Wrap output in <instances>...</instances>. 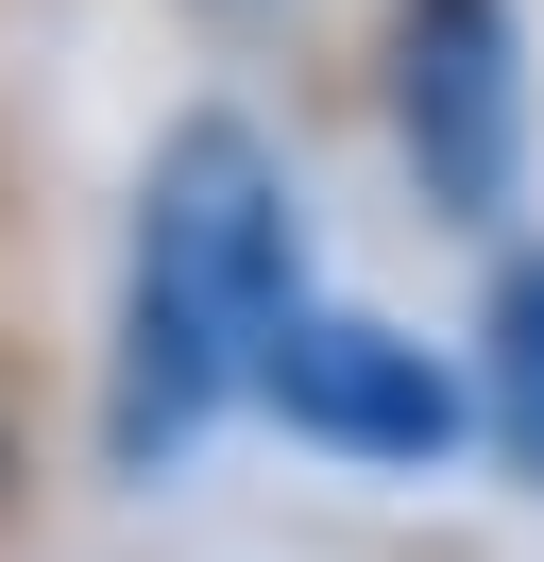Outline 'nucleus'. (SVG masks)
<instances>
[{
  "instance_id": "1",
  "label": "nucleus",
  "mask_w": 544,
  "mask_h": 562,
  "mask_svg": "<svg viewBox=\"0 0 544 562\" xmlns=\"http://www.w3.org/2000/svg\"><path fill=\"white\" fill-rule=\"evenodd\" d=\"M306 290V222L290 171L238 103L170 120L154 171H136V256H120V375H102V460L120 477H170L204 426L256 392L272 307Z\"/></svg>"
},
{
  "instance_id": "2",
  "label": "nucleus",
  "mask_w": 544,
  "mask_h": 562,
  "mask_svg": "<svg viewBox=\"0 0 544 562\" xmlns=\"http://www.w3.org/2000/svg\"><path fill=\"white\" fill-rule=\"evenodd\" d=\"M374 103H392L408 188L476 239H510V205H528V18L510 0H392L374 18Z\"/></svg>"
},
{
  "instance_id": "3",
  "label": "nucleus",
  "mask_w": 544,
  "mask_h": 562,
  "mask_svg": "<svg viewBox=\"0 0 544 562\" xmlns=\"http://www.w3.org/2000/svg\"><path fill=\"white\" fill-rule=\"evenodd\" d=\"M256 409L290 426V443L358 460V477H426V460L476 426V375L426 358L408 324H374V307H306V290H290L272 341H256Z\"/></svg>"
},
{
  "instance_id": "4",
  "label": "nucleus",
  "mask_w": 544,
  "mask_h": 562,
  "mask_svg": "<svg viewBox=\"0 0 544 562\" xmlns=\"http://www.w3.org/2000/svg\"><path fill=\"white\" fill-rule=\"evenodd\" d=\"M476 443L544 494V256L494 239V290H476Z\"/></svg>"
},
{
  "instance_id": "5",
  "label": "nucleus",
  "mask_w": 544,
  "mask_h": 562,
  "mask_svg": "<svg viewBox=\"0 0 544 562\" xmlns=\"http://www.w3.org/2000/svg\"><path fill=\"white\" fill-rule=\"evenodd\" d=\"M0 477H18V443H0Z\"/></svg>"
}]
</instances>
